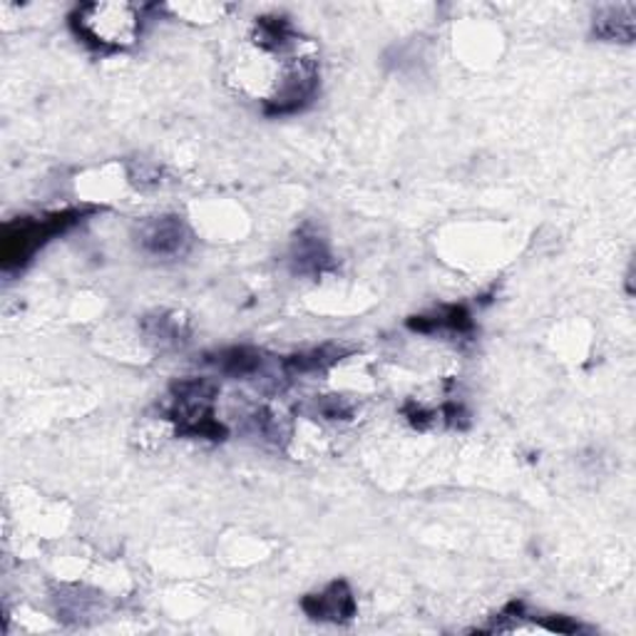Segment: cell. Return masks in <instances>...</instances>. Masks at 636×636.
Wrapping results in <instances>:
<instances>
[{
    "label": "cell",
    "instance_id": "cell-1",
    "mask_svg": "<svg viewBox=\"0 0 636 636\" xmlns=\"http://www.w3.org/2000/svg\"><path fill=\"white\" fill-rule=\"evenodd\" d=\"M76 36L95 50L115 52L130 48L140 38V8L130 3H90L70 16Z\"/></svg>",
    "mask_w": 636,
    "mask_h": 636
},
{
    "label": "cell",
    "instance_id": "cell-2",
    "mask_svg": "<svg viewBox=\"0 0 636 636\" xmlns=\"http://www.w3.org/2000/svg\"><path fill=\"white\" fill-rule=\"evenodd\" d=\"M90 207L80 209H62L42 217H23L8 221L3 229V267L18 269L36 257V251L46 247L50 239H56L62 231H68L90 215Z\"/></svg>",
    "mask_w": 636,
    "mask_h": 636
},
{
    "label": "cell",
    "instance_id": "cell-3",
    "mask_svg": "<svg viewBox=\"0 0 636 636\" xmlns=\"http://www.w3.org/2000/svg\"><path fill=\"white\" fill-rule=\"evenodd\" d=\"M219 388L207 378L179 380L169 396V418L177 423V433L189 438L225 440L227 428L215 418V398Z\"/></svg>",
    "mask_w": 636,
    "mask_h": 636
},
{
    "label": "cell",
    "instance_id": "cell-4",
    "mask_svg": "<svg viewBox=\"0 0 636 636\" xmlns=\"http://www.w3.org/2000/svg\"><path fill=\"white\" fill-rule=\"evenodd\" d=\"M140 247L157 259H179L192 247V235L179 217H157L140 227Z\"/></svg>",
    "mask_w": 636,
    "mask_h": 636
},
{
    "label": "cell",
    "instance_id": "cell-5",
    "mask_svg": "<svg viewBox=\"0 0 636 636\" xmlns=\"http://www.w3.org/2000/svg\"><path fill=\"white\" fill-rule=\"evenodd\" d=\"M301 609L318 622L346 624L356 617V597L344 579H336L326 589L301 599Z\"/></svg>",
    "mask_w": 636,
    "mask_h": 636
},
{
    "label": "cell",
    "instance_id": "cell-6",
    "mask_svg": "<svg viewBox=\"0 0 636 636\" xmlns=\"http://www.w3.org/2000/svg\"><path fill=\"white\" fill-rule=\"evenodd\" d=\"M291 261L294 269L301 274H324L326 269H331V251H328L326 241L318 237V231L304 229L294 239Z\"/></svg>",
    "mask_w": 636,
    "mask_h": 636
},
{
    "label": "cell",
    "instance_id": "cell-7",
    "mask_svg": "<svg viewBox=\"0 0 636 636\" xmlns=\"http://www.w3.org/2000/svg\"><path fill=\"white\" fill-rule=\"evenodd\" d=\"M634 13L636 8L632 3L602 8L595 18V36L609 42H632L636 30Z\"/></svg>",
    "mask_w": 636,
    "mask_h": 636
},
{
    "label": "cell",
    "instance_id": "cell-8",
    "mask_svg": "<svg viewBox=\"0 0 636 636\" xmlns=\"http://www.w3.org/2000/svg\"><path fill=\"white\" fill-rule=\"evenodd\" d=\"M408 326L413 328V331H423V334H433V331L468 334L473 331V318L465 306H443V309L436 314L410 318Z\"/></svg>",
    "mask_w": 636,
    "mask_h": 636
},
{
    "label": "cell",
    "instance_id": "cell-9",
    "mask_svg": "<svg viewBox=\"0 0 636 636\" xmlns=\"http://www.w3.org/2000/svg\"><path fill=\"white\" fill-rule=\"evenodd\" d=\"M207 360L229 376L247 378L259 370L261 354L247 346H237V348H227V351H219L217 356H209Z\"/></svg>",
    "mask_w": 636,
    "mask_h": 636
},
{
    "label": "cell",
    "instance_id": "cell-10",
    "mask_svg": "<svg viewBox=\"0 0 636 636\" xmlns=\"http://www.w3.org/2000/svg\"><path fill=\"white\" fill-rule=\"evenodd\" d=\"M145 326H147V331H150V336L157 338L159 344H182L185 336H187L185 326L177 316L159 314V316L150 318V321H147Z\"/></svg>",
    "mask_w": 636,
    "mask_h": 636
}]
</instances>
